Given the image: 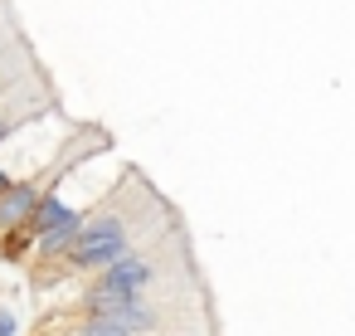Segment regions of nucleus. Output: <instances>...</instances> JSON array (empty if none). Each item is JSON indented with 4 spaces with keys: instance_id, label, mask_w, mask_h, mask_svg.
Masks as SVG:
<instances>
[{
    "instance_id": "5",
    "label": "nucleus",
    "mask_w": 355,
    "mask_h": 336,
    "mask_svg": "<svg viewBox=\"0 0 355 336\" xmlns=\"http://www.w3.org/2000/svg\"><path fill=\"white\" fill-rule=\"evenodd\" d=\"M0 336H15V312L0 307Z\"/></svg>"
},
{
    "instance_id": "2",
    "label": "nucleus",
    "mask_w": 355,
    "mask_h": 336,
    "mask_svg": "<svg viewBox=\"0 0 355 336\" xmlns=\"http://www.w3.org/2000/svg\"><path fill=\"white\" fill-rule=\"evenodd\" d=\"M151 278H156V263H151L141 249H132V253H122L117 263L103 268V278H98L93 292H117V287H127V292H146Z\"/></svg>"
},
{
    "instance_id": "3",
    "label": "nucleus",
    "mask_w": 355,
    "mask_h": 336,
    "mask_svg": "<svg viewBox=\"0 0 355 336\" xmlns=\"http://www.w3.org/2000/svg\"><path fill=\"white\" fill-rule=\"evenodd\" d=\"M35 205H40V185H35V180L6 185V190H0V229H20V224H30Z\"/></svg>"
},
{
    "instance_id": "7",
    "label": "nucleus",
    "mask_w": 355,
    "mask_h": 336,
    "mask_svg": "<svg viewBox=\"0 0 355 336\" xmlns=\"http://www.w3.org/2000/svg\"><path fill=\"white\" fill-rule=\"evenodd\" d=\"M0 137H6V122H0Z\"/></svg>"
},
{
    "instance_id": "4",
    "label": "nucleus",
    "mask_w": 355,
    "mask_h": 336,
    "mask_svg": "<svg viewBox=\"0 0 355 336\" xmlns=\"http://www.w3.org/2000/svg\"><path fill=\"white\" fill-rule=\"evenodd\" d=\"M78 336H137L122 317H88L83 326H78Z\"/></svg>"
},
{
    "instance_id": "6",
    "label": "nucleus",
    "mask_w": 355,
    "mask_h": 336,
    "mask_svg": "<svg viewBox=\"0 0 355 336\" xmlns=\"http://www.w3.org/2000/svg\"><path fill=\"white\" fill-rule=\"evenodd\" d=\"M6 185H15V180H10V171H6V166H0V190H6Z\"/></svg>"
},
{
    "instance_id": "1",
    "label": "nucleus",
    "mask_w": 355,
    "mask_h": 336,
    "mask_svg": "<svg viewBox=\"0 0 355 336\" xmlns=\"http://www.w3.org/2000/svg\"><path fill=\"white\" fill-rule=\"evenodd\" d=\"M132 234H137L132 215H103V219H88V224L73 234L69 258H73V268H107V263H117L122 253L137 249Z\"/></svg>"
}]
</instances>
